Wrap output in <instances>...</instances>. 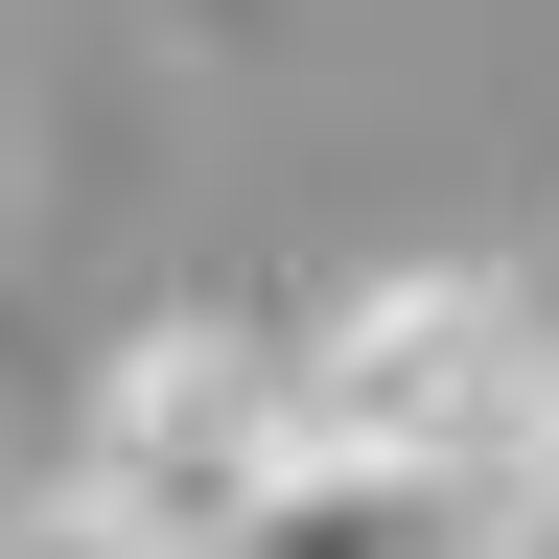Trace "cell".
Masks as SVG:
<instances>
[{"instance_id": "1", "label": "cell", "mask_w": 559, "mask_h": 559, "mask_svg": "<svg viewBox=\"0 0 559 559\" xmlns=\"http://www.w3.org/2000/svg\"><path fill=\"white\" fill-rule=\"evenodd\" d=\"M536 443H559V304L536 280H349L304 326V466L489 513Z\"/></svg>"}, {"instance_id": "2", "label": "cell", "mask_w": 559, "mask_h": 559, "mask_svg": "<svg viewBox=\"0 0 559 559\" xmlns=\"http://www.w3.org/2000/svg\"><path fill=\"white\" fill-rule=\"evenodd\" d=\"M94 489H117L140 536L234 559L280 489H304V326H257V304H187V326H140L117 373H94Z\"/></svg>"}, {"instance_id": "3", "label": "cell", "mask_w": 559, "mask_h": 559, "mask_svg": "<svg viewBox=\"0 0 559 559\" xmlns=\"http://www.w3.org/2000/svg\"><path fill=\"white\" fill-rule=\"evenodd\" d=\"M0 559H187V536H140L117 489H47V513H0Z\"/></svg>"}, {"instance_id": "4", "label": "cell", "mask_w": 559, "mask_h": 559, "mask_svg": "<svg viewBox=\"0 0 559 559\" xmlns=\"http://www.w3.org/2000/svg\"><path fill=\"white\" fill-rule=\"evenodd\" d=\"M466 559H559V466H513V489H489V536Z\"/></svg>"}, {"instance_id": "5", "label": "cell", "mask_w": 559, "mask_h": 559, "mask_svg": "<svg viewBox=\"0 0 559 559\" xmlns=\"http://www.w3.org/2000/svg\"><path fill=\"white\" fill-rule=\"evenodd\" d=\"M536 304H559V257H536Z\"/></svg>"}, {"instance_id": "6", "label": "cell", "mask_w": 559, "mask_h": 559, "mask_svg": "<svg viewBox=\"0 0 559 559\" xmlns=\"http://www.w3.org/2000/svg\"><path fill=\"white\" fill-rule=\"evenodd\" d=\"M536 466H559V443H536Z\"/></svg>"}]
</instances>
